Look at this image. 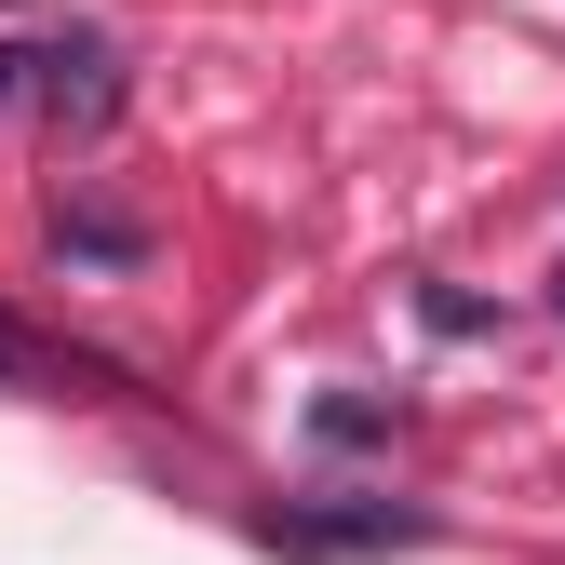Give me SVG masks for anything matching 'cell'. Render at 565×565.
Instances as JSON below:
<instances>
[{
	"mask_svg": "<svg viewBox=\"0 0 565 565\" xmlns=\"http://www.w3.org/2000/svg\"><path fill=\"white\" fill-rule=\"evenodd\" d=\"M431 525L417 512H391V499H350V512H269L256 525V552H282V565H350V552H417Z\"/></svg>",
	"mask_w": 565,
	"mask_h": 565,
	"instance_id": "2",
	"label": "cell"
},
{
	"mask_svg": "<svg viewBox=\"0 0 565 565\" xmlns=\"http://www.w3.org/2000/svg\"><path fill=\"white\" fill-rule=\"evenodd\" d=\"M0 364H14V323H0Z\"/></svg>",
	"mask_w": 565,
	"mask_h": 565,
	"instance_id": "3",
	"label": "cell"
},
{
	"mask_svg": "<svg viewBox=\"0 0 565 565\" xmlns=\"http://www.w3.org/2000/svg\"><path fill=\"white\" fill-rule=\"evenodd\" d=\"M14 95H41L54 135H95L121 108V54L108 41H14V54H0V108H14Z\"/></svg>",
	"mask_w": 565,
	"mask_h": 565,
	"instance_id": "1",
	"label": "cell"
}]
</instances>
